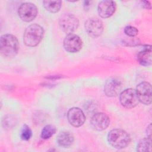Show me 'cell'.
<instances>
[{
    "label": "cell",
    "instance_id": "6da1fadb",
    "mask_svg": "<svg viewBox=\"0 0 152 152\" xmlns=\"http://www.w3.org/2000/svg\"><path fill=\"white\" fill-rule=\"evenodd\" d=\"M19 49L18 41L15 36L11 34L2 35L0 39V52L1 56L5 58H12L18 53Z\"/></svg>",
    "mask_w": 152,
    "mask_h": 152
},
{
    "label": "cell",
    "instance_id": "44dd1931",
    "mask_svg": "<svg viewBox=\"0 0 152 152\" xmlns=\"http://www.w3.org/2000/svg\"><path fill=\"white\" fill-rule=\"evenodd\" d=\"M124 33L129 37H135L138 34V29L131 26H127L124 28Z\"/></svg>",
    "mask_w": 152,
    "mask_h": 152
},
{
    "label": "cell",
    "instance_id": "7a4b0ae2",
    "mask_svg": "<svg viewBox=\"0 0 152 152\" xmlns=\"http://www.w3.org/2000/svg\"><path fill=\"white\" fill-rule=\"evenodd\" d=\"M44 36V30L37 24L28 26L23 34V42L28 47H35L42 41Z\"/></svg>",
    "mask_w": 152,
    "mask_h": 152
},
{
    "label": "cell",
    "instance_id": "9a60e30c",
    "mask_svg": "<svg viewBox=\"0 0 152 152\" xmlns=\"http://www.w3.org/2000/svg\"><path fill=\"white\" fill-rule=\"evenodd\" d=\"M74 138L72 133L69 131L61 132L57 137L58 144L62 147H68L71 145L74 142Z\"/></svg>",
    "mask_w": 152,
    "mask_h": 152
},
{
    "label": "cell",
    "instance_id": "ffe728a7",
    "mask_svg": "<svg viewBox=\"0 0 152 152\" xmlns=\"http://www.w3.org/2000/svg\"><path fill=\"white\" fill-rule=\"evenodd\" d=\"M15 125V119L11 116H7L2 119V126L4 129H10Z\"/></svg>",
    "mask_w": 152,
    "mask_h": 152
},
{
    "label": "cell",
    "instance_id": "5bb4252c",
    "mask_svg": "<svg viewBox=\"0 0 152 152\" xmlns=\"http://www.w3.org/2000/svg\"><path fill=\"white\" fill-rule=\"evenodd\" d=\"M138 62L142 66H148L151 64V46L147 45L137 55Z\"/></svg>",
    "mask_w": 152,
    "mask_h": 152
},
{
    "label": "cell",
    "instance_id": "4fadbf2b",
    "mask_svg": "<svg viewBox=\"0 0 152 152\" xmlns=\"http://www.w3.org/2000/svg\"><path fill=\"white\" fill-rule=\"evenodd\" d=\"M122 84L116 78H111L106 81L104 86V92L108 97H116L120 94Z\"/></svg>",
    "mask_w": 152,
    "mask_h": 152
},
{
    "label": "cell",
    "instance_id": "9c48e42d",
    "mask_svg": "<svg viewBox=\"0 0 152 152\" xmlns=\"http://www.w3.org/2000/svg\"><path fill=\"white\" fill-rule=\"evenodd\" d=\"M83 47V42L81 38L73 33L66 34L64 40V48L69 53L79 52Z\"/></svg>",
    "mask_w": 152,
    "mask_h": 152
},
{
    "label": "cell",
    "instance_id": "e0dca14e",
    "mask_svg": "<svg viewBox=\"0 0 152 152\" xmlns=\"http://www.w3.org/2000/svg\"><path fill=\"white\" fill-rule=\"evenodd\" d=\"M151 140L150 138H144L141 139L138 142L137 150L140 152L151 151Z\"/></svg>",
    "mask_w": 152,
    "mask_h": 152
},
{
    "label": "cell",
    "instance_id": "30bf717a",
    "mask_svg": "<svg viewBox=\"0 0 152 152\" xmlns=\"http://www.w3.org/2000/svg\"><path fill=\"white\" fill-rule=\"evenodd\" d=\"M67 118L69 124L74 127H80L86 121V116L81 109L74 107L69 109L67 113Z\"/></svg>",
    "mask_w": 152,
    "mask_h": 152
},
{
    "label": "cell",
    "instance_id": "2e32d148",
    "mask_svg": "<svg viewBox=\"0 0 152 152\" xmlns=\"http://www.w3.org/2000/svg\"><path fill=\"white\" fill-rule=\"evenodd\" d=\"M44 8L50 12L56 13L58 12L62 6L61 1H43Z\"/></svg>",
    "mask_w": 152,
    "mask_h": 152
},
{
    "label": "cell",
    "instance_id": "7c38bea8",
    "mask_svg": "<svg viewBox=\"0 0 152 152\" xmlns=\"http://www.w3.org/2000/svg\"><path fill=\"white\" fill-rule=\"evenodd\" d=\"M116 4L113 1H102L97 7V12L100 17L103 18H109L115 12Z\"/></svg>",
    "mask_w": 152,
    "mask_h": 152
},
{
    "label": "cell",
    "instance_id": "7402d4cb",
    "mask_svg": "<svg viewBox=\"0 0 152 152\" xmlns=\"http://www.w3.org/2000/svg\"><path fill=\"white\" fill-rule=\"evenodd\" d=\"M141 3H142V6L144 7V8H146V9H151V5H150V2H148V1H141Z\"/></svg>",
    "mask_w": 152,
    "mask_h": 152
},
{
    "label": "cell",
    "instance_id": "277c9868",
    "mask_svg": "<svg viewBox=\"0 0 152 152\" xmlns=\"http://www.w3.org/2000/svg\"><path fill=\"white\" fill-rule=\"evenodd\" d=\"M59 25L64 32L67 34H71L77 29L79 21L73 14H64L59 18Z\"/></svg>",
    "mask_w": 152,
    "mask_h": 152
},
{
    "label": "cell",
    "instance_id": "ac0fdd59",
    "mask_svg": "<svg viewBox=\"0 0 152 152\" xmlns=\"http://www.w3.org/2000/svg\"><path fill=\"white\" fill-rule=\"evenodd\" d=\"M56 132V128L52 125H46L41 131L40 137L42 139L47 140L53 136Z\"/></svg>",
    "mask_w": 152,
    "mask_h": 152
},
{
    "label": "cell",
    "instance_id": "603a6c76",
    "mask_svg": "<svg viewBox=\"0 0 152 152\" xmlns=\"http://www.w3.org/2000/svg\"><path fill=\"white\" fill-rule=\"evenodd\" d=\"M147 137L151 138V124H150L147 128Z\"/></svg>",
    "mask_w": 152,
    "mask_h": 152
},
{
    "label": "cell",
    "instance_id": "8fae6325",
    "mask_svg": "<svg viewBox=\"0 0 152 152\" xmlns=\"http://www.w3.org/2000/svg\"><path fill=\"white\" fill-rule=\"evenodd\" d=\"M90 124L94 129L101 131L106 129L109 126L110 124V119L106 114L102 112H99L92 116L90 120Z\"/></svg>",
    "mask_w": 152,
    "mask_h": 152
},
{
    "label": "cell",
    "instance_id": "52a82bcc",
    "mask_svg": "<svg viewBox=\"0 0 152 152\" xmlns=\"http://www.w3.org/2000/svg\"><path fill=\"white\" fill-rule=\"evenodd\" d=\"M84 27L87 33L92 37L100 36L103 31V22L96 17L88 18L85 22Z\"/></svg>",
    "mask_w": 152,
    "mask_h": 152
},
{
    "label": "cell",
    "instance_id": "ba28073f",
    "mask_svg": "<svg viewBox=\"0 0 152 152\" xmlns=\"http://www.w3.org/2000/svg\"><path fill=\"white\" fill-rule=\"evenodd\" d=\"M136 92L139 101L142 103L148 105L152 100V88L151 84L146 81L138 84L136 88Z\"/></svg>",
    "mask_w": 152,
    "mask_h": 152
},
{
    "label": "cell",
    "instance_id": "d6986e66",
    "mask_svg": "<svg viewBox=\"0 0 152 152\" xmlns=\"http://www.w3.org/2000/svg\"><path fill=\"white\" fill-rule=\"evenodd\" d=\"M32 135V132L30 128L27 125H24L21 128L20 132V137L23 140L28 141L30 139Z\"/></svg>",
    "mask_w": 152,
    "mask_h": 152
},
{
    "label": "cell",
    "instance_id": "8992f818",
    "mask_svg": "<svg viewBox=\"0 0 152 152\" xmlns=\"http://www.w3.org/2000/svg\"><path fill=\"white\" fill-rule=\"evenodd\" d=\"M38 10L37 7L30 2L21 4L18 9V14L20 19L25 22L33 21L37 16Z\"/></svg>",
    "mask_w": 152,
    "mask_h": 152
},
{
    "label": "cell",
    "instance_id": "3957f363",
    "mask_svg": "<svg viewBox=\"0 0 152 152\" xmlns=\"http://www.w3.org/2000/svg\"><path fill=\"white\" fill-rule=\"evenodd\" d=\"M107 141L113 148L122 149L126 147L131 141L129 134L121 129H113L107 135Z\"/></svg>",
    "mask_w": 152,
    "mask_h": 152
},
{
    "label": "cell",
    "instance_id": "5b68a950",
    "mask_svg": "<svg viewBox=\"0 0 152 152\" xmlns=\"http://www.w3.org/2000/svg\"><path fill=\"white\" fill-rule=\"evenodd\" d=\"M119 100L122 106L126 109H132L139 103L136 90L133 88H126L119 94Z\"/></svg>",
    "mask_w": 152,
    "mask_h": 152
}]
</instances>
